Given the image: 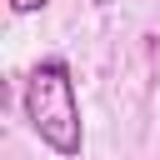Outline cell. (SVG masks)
<instances>
[{
    "instance_id": "2",
    "label": "cell",
    "mask_w": 160,
    "mask_h": 160,
    "mask_svg": "<svg viewBox=\"0 0 160 160\" xmlns=\"http://www.w3.org/2000/svg\"><path fill=\"white\" fill-rule=\"evenodd\" d=\"M45 5H50V0H10L15 15H35V10H45Z\"/></svg>"
},
{
    "instance_id": "3",
    "label": "cell",
    "mask_w": 160,
    "mask_h": 160,
    "mask_svg": "<svg viewBox=\"0 0 160 160\" xmlns=\"http://www.w3.org/2000/svg\"><path fill=\"white\" fill-rule=\"evenodd\" d=\"M95 5H110V0H95Z\"/></svg>"
},
{
    "instance_id": "1",
    "label": "cell",
    "mask_w": 160,
    "mask_h": 160,
    "mask_svg": "<svg viewBox=\"0 0 160 160\" xmlns=\"http://www.w3.org/2000/svg\"><path fill=\"white\" fill-rule=\"evenodd\" d=\"M25 120L40 135L45 150L75 160L85 150V125H80V100H75V75L60 55H45L30 80H25Z\"/></svg>"
}]
</instances>
